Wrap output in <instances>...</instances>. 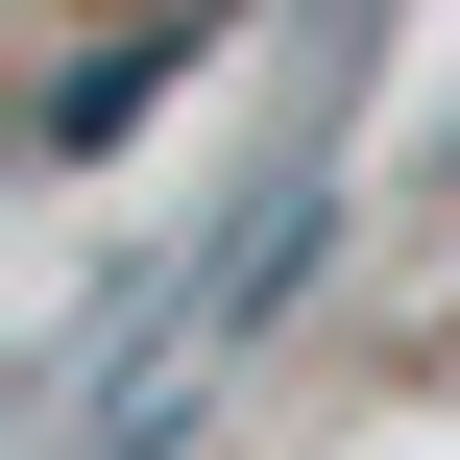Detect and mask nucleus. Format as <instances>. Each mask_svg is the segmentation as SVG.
<instances>
[{"instance_id":"nucleus-1","label":"nucleus","mask_w":460,"mask_h":460,"mask_svg":"<svg viewBox=\"0 0 460 460\" xmlns=\"http://www.w3.org/2000/svg\"><path fill=\"white\" fill-rule=\"evenodd\" d=\"M170 49H194V24H121V49H73V73H49V146H121V121H146V73H170Z\"/></svg>"}]
</instances>
